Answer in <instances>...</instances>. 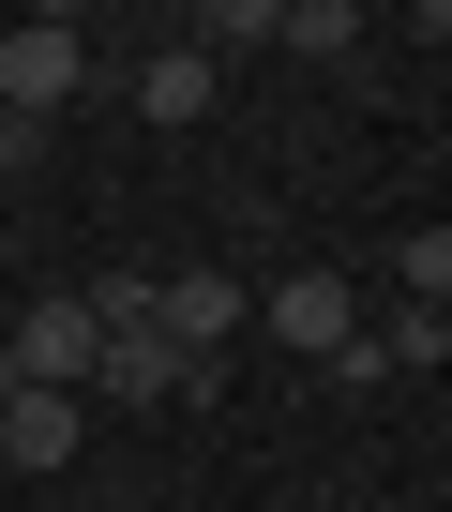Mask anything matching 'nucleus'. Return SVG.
<instances>
[{
  "mask_svg": "<svg viewBox=\"0 0 452 512\" xmlns=\"http://www.w3.org/2000/svg\"><path fill=\"white\" fill-rule=\"evenodd\" d=\"M91 91V31L76 16H16L0 31V121H61Z\"/></svg>",
  "mask_w": 452,
  "mask_h": 512,
  "instance_id": "1",
  "label": "nucleus"
},
{
  "mask_svg": "<svg viewBox=\"0 0 452 512\" xmlns=\"http://www.w3.org/2000/svg\"><path fill=\"white\" fill-rule=\"evenodd\" d=\"M392 287H407V302H437V287H452V226H407V256H392Z\"/></svg>",
  "mask_w": 452,
  "mask_h": 512,
  "instance_id": "10",
  "label": "nucleus"
},
{
  "mask_svg": "<svg viewBox=\"0 0 452 512\" xmlns=\"http://www.w3.org/2000/svg\"><path fill=\"white\" fill-rule=\"evenodd\" d=\"M242 317H257V287H242V272H151V332H166V362H211Z\"/></svg>",
  "mask_w": 452,
  "mask_h": 512,
  "instance_id": "3",
  "label": "nucleus"
},
{
  "mask_svg": "<svg viewBox=\"0 0 452 512\" xmlns=\"http://www.w3.org/2000/svg\"><path fill=\"white\" fill-rule=\"evenodd\" d=\"M0 347H16V377H31V392H91V347H106V332H91V302H76V287H46Z\"/></svg>",
  "mask_w": 452,
  "mask_h": 512,
  "instance_id": "4",
  "label": "nucleus"
},
{
  "mask_svg": "<svg viewBox=\"0 0 452 512\" xmlns=\"http://www.w3.org/2000/svg\"><path fill=\"white\" fill-rule=\"evenodd\" d=\"M91 452V392H16V407H0V467H16V482H61Z\"/></svg>",
  "mask_w": 452,
  "mask_h": 512,
  "instance_id": "5",
  "label": "nucleus"
},
{
  "mask_svg": "<svg viewBox=\"0 0 452 512\" xmlns=\"http://www.w3.org/2000/svg\"><path fill=\"white\" fill-rule=\"evenodd\" d=\"M317 512H347V497H317Z\"/></svg>",
  "mask_w": 452,
  "mask_h": 512,
  "instance_id": "14",
  "label": "nucleus"
},
{
  "mask_svg": "<svg viewBox=\"0 0 452 512\" xmlns=\"http://www.w3.org/2000/svg\"><path fill=\"white\" fill-rule=\"evenodd\" d=\"M272 46L317 61V76H362L377 61V16H362V0H272Z\"/></svg>",
  "mask_w": 452,
  "mask_h": 512,
  "instance_id": "6",
  "label": "nucleus"
},
{
  "mask_svg": "<svg viewBox=\"0 0 452 512\" xmlns=\"http://www.w3.org/2000/svg\"><path fill=\"white\" fill-rule=\"evenodd\" d=\"M121 91H136V106H151V121H211V91H226V76H211V61H196V46H151V61H136V76H121Z\"/></svg>",
  "mask_w": 452,
  "mask_h": 512,
  "instance_id": "7",
  "label": "nucleus"
},
{
  "mask_svg": "<svg viewBox=\"0 0 452 512\" xmlns=\"http://www.w3.org/2000/svg\"><path fill=\"white\" fill-rule=\"evenodd\" d=\"M46 166V121H0V181H31Z\"/></svg>",
  "mask_w": 452,
  "mask_h": 512,
  "instance_id": "11",
  "label": "nucleus"
},
{
  "mask_svg": "<svg viewBox=\"0 0 452 512\" xmlns=\"http://www.w3.org/2000/svg\"><path fill=\"white\" fill-rule=\"evenodd\" d=\"M16 392H31V377H16V347H0V407H16Z\"/></svg>",
  "mask_w": 452,
  "mask_h": 512,
  "instance_id": "13",
  "label": "nucleus"
},
{
  "mask_svg": "<svg viewBox=\"0 0 452 512\" xmlns=\"http://www.w3.org/2000/svg\"><path fill=\"white\" fill-rule=\"evenodd\" d=\"M257 332H272L287 362H332V347L362 332V287H347V272H272V287H257Z\"/></svg>",
  "mask_w": 452,
  "mask_h": 512,
  "instance_id": "2",
  "label": "nucleus"
},
{
  "mask_svg": "<svg viewBox=\"0 0 452 512\" xmlns=\"http://www.w3.org/2000/svg\"><path fill=\"white\" fill-rule=\"evenodd\" d=\"M91 392H121V407H166V392H181L166 332H106V347H91Z\"/></svg>",
  "mask_w": 452,
  "mask_h": 512,
  "instance_id": "8",
  "label": "nucleus"
},
{
  "mask_svg": "<svg viewBox=\"0 0 452 512\" xmlns=\"http://www.w3.org/2000/svg\"><path fill=\"white\" fill-rule=\"evenodd\" d=\"M76 512H136V497H121V482H91V497H76Z\"/></svg>",
  "mask_w": 452,
  "mask_h": 512,
  "instance_id": "12",
  "label": "nucleus"
},
{
  "mask_svg": "<svg viewBox=\"0 0 452 512\" xmlns=\"http://www.w3.org/2000/svg\"><path fill=\"white\" fill-rule=\"evenodd\" d=\"M377 347H392V377H437V362H452V302H392Z\"/></svg>",
  "mask_w": 452,
  "mask_h": 512,
  "instance_id": "9",
  "label": "nucleus"
}]
</instances>
